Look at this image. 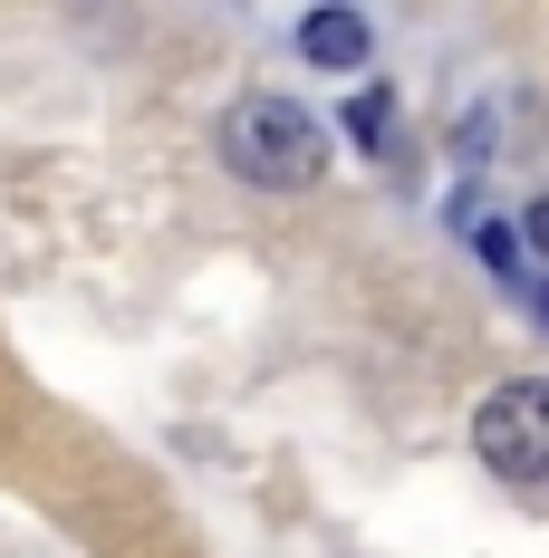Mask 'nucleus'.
<instances>
[{"mask_svg":"<svg viewBox=\"0 0 549 558\" xmlns=\"http://www.w3.org/2000/svg\"><path fill=\"white\" fill-rule=\"evenodd\" d=\"M521 231H530V251L549 260V203H530V213H521Z\"/></svg>","mask_w":549,"mask_h":558,"instance_id":"obj_6","label":"nucleus"},{"mask_svg":"<svg viewBox=\"0 0 549 558\" xmlns=\"http://www.w3.org/2000/svg\"><path fill=\"white\" fill-rule=\"evenodd\" d=\"M530 318H540V328H549V289H540V308H530Z\"/></svg>","mask_w":549,"mask_h":558,"instance_id":"obj_7","label":"nucleus"},{"mask_svg":"<svg viewBox=\"0 0 549 558\" xmlns=\"http://www.w3.org/2000/svg\"><path fill=\"white\" fill-rule=\"evenodd\" d=\"M299 49L319 58V68H367L377 39H367V20H357V10H309V20H299Z\"/></svg>","mask_w":549,"mask_h":558,"instance_id":"obj_3","label":"nucleus"},{"mask_svg":"<svg viewBox=\"0 0 549 558\" xmlns=\"http://www.w3.org/2000/svg\"><path fill=\"white\" fill-rule=\"evenodd\" d=\"M473 251H482L492 270H521V241H511V231H501V222H482V231H473Z\"/></svg>","mask_w":549,"mask_h":558,"instance_id":"obj_5","label":"nucleus"},{"mask_svg":"<svg viewBox=\"0 0 549 558\" xmlns=\"http://www.w3.org/2000/svg\"><path fill=\"white\" fill-rule=\"evenodd\" d=\"M385 116H395V97H385V87H367V97L347 107V135H357V145H385Z\"/></svg>","mask_w":549,"mask_h":558,"instance_id":"obj_4","label":"nucleus"},{"mask_svg":"<svg viewBox=\"0 0 549 558\" xmlns=\"http://www.w3.org/2000/svg\"><path fill=\"white\" fill-rule=\"evenodd\" d=\"M222 165L241 183H261V193H309L329 173V125L309 107H289V97H241L222 116Z\"/></svg>","mask_w":549,"mask_h":558,"instance_id":"obj_1","label":"nucleus"},{"mask_svg":"<svg viewBox=\"0 0 549 558\" xmlns=\"http://www.w3.org/2000/svg\"><path fill=\"white\" fill-rule=\"evenodd\" d=\"M473 452L492 462L501 482H549V386L540 376L501 386L492 404L473 414Z\"/></svg>","mask_w":549,"mask_h":558,"instance_id":"obj_2","label":"nucleus"}]
</instances>
